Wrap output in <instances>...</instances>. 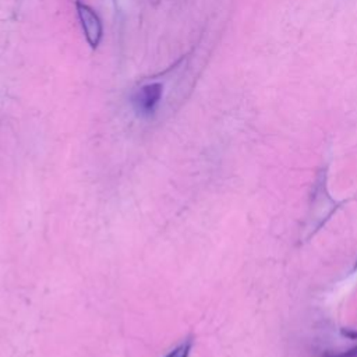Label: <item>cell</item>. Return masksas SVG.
<instances>
[{
    "mask_svg": "<svg viewBox=\"0 0 357 357\" xmlns=\"http://www.w3.org/2000/svg\"><path fill=\"white\" fill-rule=\"evenodd\" d=\"M77 13L81 22V26L84 29L86 42L91 47H96L102 39L103 35V26L99 15L86 4L77 3Z\"/></svg>",
    "mask_w": 357,
    "mask_h": 357,
    "instance_id": "6da1fadb",
    "label": "cell"
},
{
    "mask_svg": "<svg viewBox=\"0 0 357 357\" xmlns=\"http://www.w3.org/2000/svg\"><path fill=\"white\" fill-rule=\"evenodd\" d=\"M162 89L163 86L159 82L144 85L134 96V106L137 112L142 116H151L162 99Z\"/></svg>",
    "mask_w": 357,
    "mask_h": 357,
    "instance_id": "7a4b0ae2",
    "label": "cell"
},
{
    "mask_svg": "<svg viewBox=\"0 0 357 357\" xmlns=\"http://www.w3.org/2000/svg\"><path fill=\"white\" fill-rule=\"evenodd\" d=\"M191 344H192V342L190 339L183 340L172 351H169V354L166 357H188L190 350H191Z\"/></svg>",
    "mask_w": 357,
    "mask_h": 357,
    "instance_id": "3957f363",
    "label": "cell"
}]
</instances>
